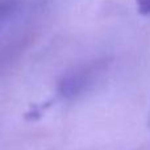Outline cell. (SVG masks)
<instances>
[{
	"label": "cell",
	"instance_id": "obj_2",
	"mask_svg": "<svg viewBox=\"0 0 150 150\" xmlns=\"http://www.w3.org/2000/svg\"><path fill=\"white\" fill-rule=\"evenodd\" d=\"M138 12L141 15H150V0H136Z\"/></svg>",
	"mask_w": 150,
	"mask_h": 150
},
{
	"label": "cell",
	"instance_id": "obj_1",
	"mask_svg": "<svg viewBox=\"0 0 150 150\" xmlns=\"http://www.w3.org/2000/svg\"><path fill=\"white\" fill-rule=\"evenodd\" d=\"M92 69H80L67 74L59 83L58 91L63 98H74L86 90L87 84L92 80Z\"/></svg>",
	"mask_w": 150,
	"mask_h": 150
}]
</instances>
